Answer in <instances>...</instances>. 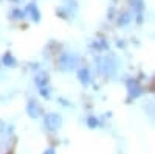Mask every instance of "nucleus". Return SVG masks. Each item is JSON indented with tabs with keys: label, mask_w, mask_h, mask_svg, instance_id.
Masks as SVG:
<instances>
[{
	"label": "nucleus",
	"mask_w": 155,
	"mask_h": 154,
	"mask_svg": "<svg viewBox=\"0 0 155 154\" xmlns=\"http://www.w3.org/2000/svg\"><path fill=\"white\" fill-rule=\"evenodd\" d=\"M44 121H45V126L48 128L50 131H56L62 125V117L59 114H48Z\"/></svg>",
	"instance_id": "nucleus-3"
},
{
	"label": "nucleus",
	"mask_w": 155,
	"mask_h": 154,
	"mask_svg": "<svg viewBox=\"0 0 155 154\" xmlns=\"http://www.w3.org/2000/svg\"><path fill=\"white\" fill-rule=\"evenodd\" d=\"M2 62L5 64V66H14V64H16V59L12 58L11 55H5V56L2 58Z\"/></svg>",
	"instance_id": "nucleus-11"
},
{
	"label": "nucleus",
	"mask_w": 155,
	"mask_h": 154,
	"mask_svg": "<svg viewBox=\"0 0 155 154\" xmlns=\"http://www.w3.org/2000/svg\"><path fill=\"white\" fill-rule=\"evenodd\" d=\"M47 81H48V78H47V75L42 72V73H39L37 76H36V84L39 86V87H45L47 86Z\"/></svg>",
	"instance_id": "nucleus-8"
},
{
	"label": "nucleus",
	"mask_w": 155,
	"mask_h": 154,
	"mask_svg": "<svg viewBox=\"0 0 155 154\" xmlns=\"http://www.w3.org/2000/svg\"><path fill=\"white\" fill-rule=\"evenodd\" d=\"M27 112H28V115L31 118H37L39 115H41V108L37 106V103L34 100H31L28 103V106H27Z\"/></svg>",
	"instance_id": "nucleus-4"
},
{
	"label": "nucleus",
	"mask_w": 155,
	"mask_h": 154,
	"mask_svg": "<svg viewBox=\"0 0 155 154\" xmlns=\"http://www.w3.org/2000/svg\"><path fill=\"white\" fill-rule=\"evenodd\" d=\"M92 48H95V50H106V48H107V42H106V41L93 42V44H92Z\"/></svg>",
	"instance_id": "nucleus-12"
},
{
	"label": "nucleus",
	"mask_w": 155,
	"mask_h": 154,
	"mask_svg": "<svg viewBox=\"0 0 155 154\" xmlns=\"http://www.w3.org/2000/svg\"><path fill=\"white\" fill-rule=\"evenodd\" d=\"M44 154H54V149H53V148H50V149H47Z\"/></svg>",
	"instance_id": "nucleus-16"
},
{
	"label": "nucleus",
	"mask_w": 155,
	"mask_h": 154,
	"mask_svg": "<svg viewBox=\"0 0 155 154\" xmlns=\"http://www.w3.org/2000/svg\"><path fill=\"white\" fill-rule=\"evenodd\" d=\"M78 78L81 80L82 84H88L90 83V72L87 69H81L79 72H78Z\"/></svg>",
	"instance_id": "nucleus-7"
},
{
	"label": "nucleus",
	"mask_w": 155,
	"mask_h": 154,
	"mask_svg": "<svg viewBox=\"0 0 155 154\" xmlns=\"http://www.w3.org/2000/svg\"><path fill=\"white\" fill-rule=\"evenodd\" d=\"M42 95H44L45 98H48V97H50V95H48V91H45L44 87H42Z\"/></svg>",
	"instance_id": "nucleus-15"
},
{
	"label": "nucleus",
	"mask_w": 155,
	"mask_h": 154,
	"mask_svg": "<svg viewBox=\"0 0 155 154\" xmlns=\"http://www.w3.org/2000/svg\"><path fill=\"white\" fill-rule=\"evenodd\" d=\"M127 89H129V94H130L132 98H137L138 95H141V89L137 84V81H134V80H129L127 81Z\"/></svg>",
	"instance_id": "nucleus-5"
},
{
	"label": "nucleus",
	"mask_w": 155,
	"mask_h": 154,
	"mask_svg": "<svg viewBox=\"0 0 155 154\" xmlns=\"http://www.w3.org/2000/svg\"><path fill=\"white\" fill-rule=\"evenodd\" d=\"M87 125H88L90 128H95V126L98 125V121H96V118H93V117H92V118H88V121H87Z\"/></svg>",
	"instance_id": "nucleus-14"
},
{
	"label": "nucleus",
	"mask_w": 155,
	"mask_h": 154,
	"mask_svg": "<svg viewBox=\"0 0 155 154\" xmlns=\"http://www.w3.org/2000/svg\"><path fill=\"white\" fill-rule=\"evenodd\" d=\"M78 62H79V58L74 56V55H70V53H65V55H62V56L59 58V66H61V69H62V70H67V72L76 69Z\"/></svg>",
	"instance_id": "nucleus-2"
},
{
	"label": "nucleus",
	"mask_w": 155,
	"mask_h": 154,
	"mask_svg": "<svg viewBox=\"0 0 155 154\" xmlns=\"http://www.w3.org/2000/svg\"><path fill=\"white\" fill-rule=\"evenodd\" d=\"M14 2H22V0H14Z\"/></svg>",
	"instance_id": "nucleus-17"
},
{
	"label": "nucleus",
	"mask_w": 155,
	"mask_h": 154,
	"mask_svg": "<svg viewBox=\"0 0 155 154\" xmlns=\"http://www.w3.org/2000/svg\"><path fill=\"white\" fill-rule=\"evenodd\" d=\"M12 16H14V17H17V19H22L25 14H23V12H22L19 8H14V9H12Z\"/></svg>",
	"instance_id": "nucleus-13"
},
{
	"label": "nucleus",
	"mask_w": 155,
	"mask_h": 154,
	"mask_svg": "<svg viewBox=\"0 0 155 154\" xmlns=\"http://www.w3.org/2000/svg\"><path fill=\"white\" fill-rule=\"evenodd\" d=\"M130 14H129V12H123V14L120 16V20H118V23L121 25V27H124V25H129L130 23Z\"/></svg>",
	"instance_id": "nucleus-9"
},
{
	"label": "nucleus",
	"mask_w": 155,
	"mask_h": 154,
	"mask_svg": "<svg viewBox=\"0 0 155 154\" xmlns=\"http://www.w3.org/2000/svg\"><path fill=\"white\" fill-rule=\"evenodd\" d=\"M25 11H27V14H30V16H31V19H33L34 22H39V20H41V14H39V11H37V8H36V5H34V3L28 5Z\"/></svg>",
	"instance_id": "nucleus-6"
},
{
	"label": "nucleus",
	"mask_w": 155,
	"mask_h": 154,
	"mask_svg": "<svg viewBox=\"0 0 155 154\" xmlns=\"http://www.w3.org/2000/svg\"><path fill=\"white\" fill-rule=\"evenodd\" d=\"M130 6L135 9V11H143L144 8V3H143V0H130Z\"/></svg>",
	"instance_id": "nucleus-10"
},
{
	"label": "nucleus",
	"mask_w": 155,
	"mask_h": 154,
	"mask_svg": "<svg viewBox=\"0 0 155 154\" xmlns=\"http://www.w3.org/2000/svg\"><path fill=\"white\" fill-rule=\"evenodd\" d=\"M96 66L99 73H102L104 76H113L116 73V69H118V64L112 56H102L96 59Z\"/></svg>",
	"instance_id": "nucleus-1"
}]
</instances>
